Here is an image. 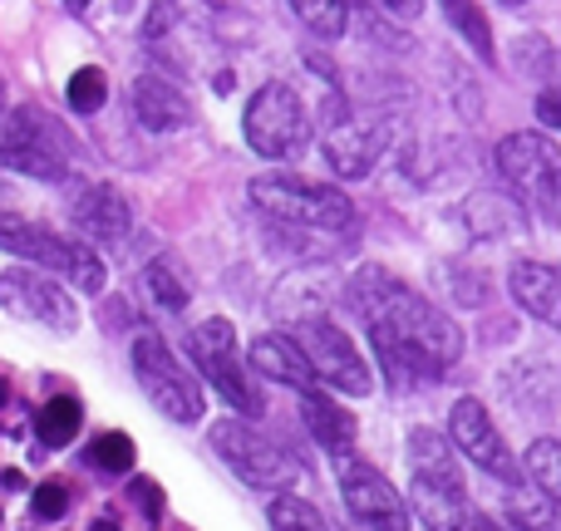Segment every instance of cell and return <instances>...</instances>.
<instances>
[{
    "instance_id": "1",
    "label": "cell",
    "mask_w": 561,
    "mask_h": 531,
    "mask_svg": "<svg viewBox=\"0 0 561 531\" xmlns=\"http://www.w3.org/2000/svg\"><path fill=\"white\" fill-rule=\"evenodd\" d=\"M345 296H350V310L365 320L369 335H385L394 349H404V355L424 369V379L454 369L458 355H463V330L454 325V315H444L434 300L409 290L404 280L389 276V270L365 266L345 286Z\"/></svg>"
},
{
    "instance_id": "2",
    "label": "cell",
    "mask_w": 561,
    "mask_h": 531,
    "mask_svg": "<svg viewBox=\"0 0 561 531\" xmlns=\"http://www.w3.org/2000/svg\"><path fill=\"white\" fill-rule=\"evenodd\" d=\"M252 207L276 227L290 232H310V236H345L355 227V203L340 187L310 183L296 173H262L247 183Z\"/></svg>"
},
{
    "instance_id": "3",
    "label": "cell",
    "mask_w": 561,
    "mask_h": 531,
    "mask_svg": "<svg viewBox=\"0 0 561 531\" xmlns=\"http://www.w3.org/2000/svg\"><path fill=\"white\" fill-rule=\"evenodd\" d=\"M69 158H75V138L59 118H49L35 104L0 108V168L39 177V183H59L69 173Z\"/></svg>"
},
{
    "instance_id": "4",
    "label": "cell",
    "mask_w": 561,
    "mask_h": 531,
    "mask_svg": "<svg viewBox=\"0 0 561 531\" xmlns=\"http://www.w3.org/2000/svg\"><path fill=\"white\" fill-rule=\"evenodd\" d=\"M0 252L20 256V262L45 266V276L69 280V286L84 290V296H99V290H104V280H108L104 262L89 252V242L59 236V232H49V227L30 222V217L0 212Z\"/></svg>"
},
{
    "instance_id": "5",
    "label": "cell",
    "mask_w": 561,
    "mask_h": 531,
    "mask_svg": "<svg viewBox=\"0 0 561 531\" xmlns=\"http://www.w3.org/2000/svg\"><path fill=\"white\" fill-rule=\"evenodd\" d=\"M207 443H213V453L222 458V463L232 467L242 483H252V487L286 493V487L300 477L296 453H290V448H280V443H272L266 434H256V428L242 424V418H217V424L207 428Z\"/></svg>"
},
{
    "instance_id": "6",
    "label": "cell",
    "mask_w": 561,
    "mask_h": 531,
    "mask_svg": "<svg viewBox=\"0 0 561 531\" xmlns=\"http://www.w3.org/2000/svg\"><path fill=\"white\" fill-rule=\"evenodd\" d=\"M497 173L507 177L523 207H533L537 217L557 222L561 212V158L547 134H507L497 143Z\"/></svg>"
},
{
    "instance_id": "7",
    "label": "cell",
    "mask_w": 561,
    "mask_h": 531,
    "mask_svg": "<svg viewBox=\"0 0 561 531\" xmlns=\"http://www.w3.org/2000/svg\"><path fill=\"white\" fill-rule=\"evenodd\" d=\"M242 134H247V148H252V153L296 158L300 148L310 143V114H306L296 89L272 79V84H262L252 99H247Z\"/></svg>"
},
{
    "instance_id": "8",
    "label": "cell",
    "mask_w": 561,
    "mask_h": 531,
    "mask_svg": "<svg viewBox=\"0 0 561 531\" xmlns=\"http://www.w3.org/2000/svg\"><path fill=\"white\" fill-rule=\"evenodd\" d=\"M134 379L144 384L148 404H153L158 414H168L173 424H197V418H203V408H207L203 384L187 374V365L158 335L134 339Z\"/></svg>"
},
{
    "instance_id": "9",
    "label": "cell",
    "mask_w": 561,
    "mask_h": 531,
    "mask_svg": "<svg viewBox=\"0 0 561 531\" xmlns=\"http://www.w3.org/2000/svg\"><path fill=\"white\" fill-rule=\"evenodd\" d=\"M290 339H296L300 355L310 359V369H316V384L340 389V394H355V399L375 389V374H369V365H365V355H359V345L335 325V320L306 315V320H296Z\"/></svg>"
},
{
    "instance_id": "10",
    "label": "cell",
    "mask_w": 561,
    "mask_h": 531,
    "mask_svg": "<svg viewBox=\"0 0 561 531\" xmlns=\"http://www.w3.org/2000/svg\"><path fill=\"white\" fill-rule=\"evenodd\" d=\"M187 349H193L203 379L237 408V414H247V418L262 414V394H256V384L247 379L242 359H237L232 320H207V325H193V330H187Z\"/></svg>"
},
{
    "instance_id": "11",
    "label": "cell",
    "mask_w": 561,
    "mask_h": 531,
    "mask_svg": "<svg viewBox=\"0 0 561 531\" xmlns=\"http://www.w3.org/2000/svg\"><path fill=\"white\" fill-rule=\"evenodd\" d=\"M340 493H345L350 517L365 522V531H409V503L399 497V487L379 467L359 463L355 453L340 458Z\"/></svg>"
},
{
    "instance_id": "12",
    "label": "cell",
    "mask_w": 561,
    "mask_h": 531,
    "mask_svg": "<svg viewBox=\"0 0 561 531\" xmlns=\"http://www.w3.org/2000/svg\"><path fill=\"white\" fill-rule=\"evenodd\" d=\"M448 443H454L468 463L483 467L488 477H497V483H517V473H523V467L513 463V453H507L493 414H488L478 399H458L454 404V414H448Z\"/></svg>"
},
{
    "instance_id": "13",
    "label": "cell",
    "mask_w": 561,
    "mask_h": 531,
    "mask_svg": "<svg viewBox=\"0 0 561 531\" xmlns=\"http://www.w3.org/2000/svg\"><path fill=\"white\" fill-rule=\"evenodd\" d=\"M0 305H5L10 315L35 320V325H49V330L79 325V305L45 270H0Z\"/></svg>"
},
{
    "instance_id": "14",
    "label": "cell",
    "mask_w": 561,
    "mask_h": 531,
    "mask_svg": "<svg viewBox=\"0 0 561 531\" xmlns=\"http://www.w3.org/2000/svg\"><path fill=\"white\" fill-rule=\"evenodd\" d=\"M409 507L428 531H503L493 517H483L473 503H468L463 483H428V477H414L409 483Z\"/></svg>"
},
{
    "instance_id": "15",
    "label": "cell",
    "mask_w": 561,
    "mask_h": 531,
    "mask_svg": "<svg viewBox=\"0 0 561 531\" xmlns=\"http://www.w3.org/2000/svg\"><path fill=\"white\" fill-rule=\"evenodd\" d=\"M69 217H75V227L84 232V242L114 246V242H128V232H134V207H128V197L108 183L84 187V193L69 203Z\"/></svg>"
},
{
    "instance_id": "16",
    "label": "cell",
    "mask_w": 561,
    "mask_h": 531,
    "mask_svg": "<svg viewBox=\"0 0 561 531\" xmlns=\"http://www.w3.org/2000/svg\"><path fill=\"white\" fill-rule=\"evenodd\" d=\"M389 143V128L379 124H355V118H335L325 134V163L335 177H365L375 168L379 148Z\"/></svg>"
},
{
    "instance_id": "17",
    "label": "cell",
    "mask_w": 561,
    "mask_h": 531,
    "mask_svg": "<svg viewBox=\"0 0 561 531\" xmlns=\"http://www.w3.org/2000/svg\"><path fill=\"white\" fill-rule=\"evenodd\" d=\"M134 118L148 134H173V128H183L187 118H193V104H187V94L168 74H138L134 79Z\"/></svg>"
},
{
    "instance_id": "18",
    "label": "cell",
    "mask_w": 561,
    "mask_h": 531,
    "mask_svg": "<svg viewBox=\"0 0 561 531\" xmlns=\"http://www.w3.org/2000/svg\"><path fill=\"white\" fill-rule=\"evenodd\" d=\"M507 290H513L517 305H523L533 320H542V325H557L561 320V276H557V266L517 262L513 276H507Z\"/></svg>"
},
{
    "instance_id": "19",
    "label": "cell",
    "mask_w": 561,
    "mask_h": 531,
    "mask_svg": "<svg viewBox=\"0 0 561 531\" xmlns=\"http://www.w3.org/2000/svg\"><path fill=\"white\" fill-rule=\"evenodd\" d=\"M252 365H256V374L276 379V384H290L296 394H306V389H320L316 384V369H310V359L300 355V345L290 335H262V339H252Z\"/></svg>"
},
{
    "instance_id": "20",
    "label": "cell",
    "mask_w": 561,
    "mask_h": 531,
    "mask_svg": "<svg viewBox=\"0 0 561 531\" xmlns=\"http://www.w3.org/2000/svg\"><path fill=\"white\" fill-rule=\"evenodd\" d=\"M300 414H306L310 434H316V443L325 448L330 458L355 453V418H350L325 389H306V394H300Z\"/></svg>"
},
{
    "instance_id": "21",
    "label": "cell",
    "mask_w": 561,
    "mask_h": 531,
    "mask_svg": "<svg viewBox=\"0 0 561 531\" xmlns=\"http://www.w3.org/2000/svg\"><path fill=\"white\" fill-rule=\"evenodd\" d=\"M409 458H414V477H428V483H463L454 443H448L438 428H414V434H409Z\"/></svg>"
},
{
    "instance_id": "22",
    "label": "cell",
    "mask_w": 561,
    "mask_h": 531,
    "mask_svg": "<svg viewBox=\"0 0 561 531\" xmlns=\"http://www.w3.org/2000/svg\"><path fill=\"white\" fill-rule=\"evenodd\" d=\"M438 5H444L448 25L468 39V49H473V55H483V65H488V59H493V25H488L483 5H478V0H438Z\"/></svg>"
},
{
    "instance_id": "23",
    "label": "cell",
    "mask_w": 561,
    "mask_h": 531,
    "mask_svg": "<svg viewBox=\"0 0 561 531\" xmlns=\"http://www.w3.org/2000/svg\"><path fill=\"white\" fill-rule=\"evenodd\" d=\"M290 10H296L300 25L320 39H340L350 25V0H290Z\"/></svg>"
},
{
    "instance_id": "24",
    "label": "cell",
    "mask_w": 561,
    "mask_h": 531,
    "mask_svg": "<svg viewBox=\"0 0 561 531\" xmlns=\"http://www.w3.org/2000/svg\"><path fill=\"white\" fill-rule=\"evenodd\" d=\"M523 473L537 483V493L557 503V497H561V443H557V438H537V443L527 448Z\"/></svg>"
},
{
    "instance_id": "25",
    "label": "cell",
    "mask_w": 561,
    "mask_h": 531,
    "mask_svg": "<svg viewBox=\"0 0 561 531\" xmlns=\"http://www.w3.org/2000/svg\"><path fill=\"white\" fill-rule=\"evenodd\" d=\"M79 418H84V414H79V399L59 394V399H49V404L39 408L35 424H39V438H45L49 448H65L69 438L79 434Z\"/></svg>"
},
{
    "instance_id": "26",
    "label": "cell",
    "mask_w": 561,
    "mask_h": 531,
    "mask_svg": "<svg viewBox=\"0 0 561 531\" xmlns=\"http://www.w3.org/2000/svg\"><path fill=\"white\" fill-rule=\"evenodd\" d=\"M144 296L153 300L158 310H168V315H178V310H187V286L178 280V270L168 262H153L144 266Z\"/></svg>"
},
{
    "instance_id": "27",
    "label": "cell",
    "mask_w": 561,
    "mask_h": 531,
    "mask_svg": "<svg viewBox=\"0 0 561 531\" xmlns=\"http://www.w3.org/2000/svg\"><path fill=\"white\" fill-rule=\"evenodd\" d=\"M507 522H513L517 531H557V503L542 493H523L507 503Z\"/></svg>"
},
{
    "instance_id": "28",
    "label": "cell",
    "mask_w": 561,
    "mask_h": 531,
    "mask_svg": "<svg viewBox=\"0 0 561 531\" xmlns=\"http://www.w3.org/2000/svg\"><path fill=\"white\" fill-rule=\"evenodd\" d=\"M104 99H108V79H104V69H79L75 79H69V108H79V114H99L104 108Z\"/></svg>"
},
{
    "instance_id": "29",
    "label": "cell",
    "mask_w": 561,
    "mask_h": 531,
    "mask_svg": "<svg viewBox=\"0 0 561 531\" xmlns=\"http://www.w3.org/2000/svg\"><path fill=\"white\" fill-rule=\"evenodd\" d=\"M89 463L104 467V473H128L134 467V438L128 434H104L89 448Z\"/></svg>"
},
{
    "instance_id": "30",
    "label": "cell",
    "mask_w": 561,
    "mask_h": 531,
    "mask_svg": "<svg viewBox=\"0 0 561 531\" xmlns=\"http://www.w3.org/2000/svg\"><path fill=\"white\" fill-rule=\"evenodd\" d=\"M513 65H517V74H552V65H557V55H552V45H547L542 35H517V45H513Z\"/></svg>"
},
{
    "instance_id": "31",
    "label": "cell",
    "mask_w": 561,
    "mask_h": 531,
    "mask_svg": "<svg viewBox=\"0 0 561 531\" xmlns=\"http://www.w3.org/2000/svg\"><path fill=\"white\" fill-rule=\"evenodd\" d=\"M69 512V487L65 483H39L35 487V517H65Z\"/></svg>"
},
{
    "instance_id": "32",
    "label": "cell",
    "mask_w": 561,
    "mask_h": 531,
    "mask_svg": "<svg viewBox=\"0 0 561 531\" xmlns=\"http://www.w3.org/2000/svg\"><path fill=\"white\" fill-rule=\"evenodd\" d=\"M389 20H419L424 15V0H375Z\"/></svg>"
},
{
    "instance_id": "33",
    "label": "cell",
    "mask_w": 561,
    "mask_h": 531,
    "mask_svg": "<svg viewBox=\"0 0 561 531\" xmlns=\"http://www.w3.org/2000/svg\"><path fill=\"white\" fill-rule=\"evenodd\" d=\"M134 497H138V507H144L148 517L163 512V497H158V483H134Z\"/></svg>"
},
{
    "instance_id": "34",
    "label": "cell",
    "mask_w": 561,
    "mask_h": 531,
    "mask_svg": "<svg viewBox=\"0 0 561 531\" xmlns=\"http://www.w3.org/2000/svg\"><path fill=\"white\" fill-rule=\"evenodd\" d=\"M537 114H542L547 128L561 124V99H557V89H542V99H537Z\"/></svg>"
},
{
    "instance_id": "35",
    "label": "cell",
    "mask_w": 561,
    "mask_h": 531,
    "mask_svg": "<svg viewBox=\"0 0 561 531\" xmlns=\"http://www.w3.org/2000/svg\"><path fill=\"white\" fill-rule=\"evenodd\" d=\"M59 5H65V10H75V15H84V10L94 5V0H59Z\"/></svg>"
},
{
    "instance_id": "36",
    "label": "cell",
    "mask_w": 561,
    "mask_h": 531,
    "mask_svg": "<svg viewBox=\"0 0 561 531\" xmlns=\"http://www.w3.org/2000/svg\"><path fill=\"white\" fill-rule=\"evenodd\" d=\"M89 531H118V527H114V522H108V517H99V522H94V527H89Z\"/></svg>"
},
{
    "instance_id": "37",
    "label": "cell",
    "mask_w": 561,
    "mask_h": 531,
    "mask_svg": "<svg viewBox=\"0 0 561 531\" xmlns=\"http://www.w3.org/2000/svg\"><path fill=\"white\" fill-rule=\"evenodd\" d=\"M5 399H10V384H5V379H0V404H5Z\"/></svg>"
},
{
    "instance_id": "38",
    "label": "cell",
    "mask_w": 561,
    "mask_h": 531,
    "mask_svg": "<svg viewBox=\"0 0 561 531\" xmlns=\"http://www.w3.org/2000/svg\"><path fill=\"white\" fill-rule=\"evenodd\" d=\"M0 108H5V79H0Z\"/></svg>"
},
{
    "instance_id": "39",
    "label": "cell",
    "mask_w": 561,
    "mask_h": 531,
    "mask_svg": "<svg viewBox=\"0 0 561 531\" xmlns=\"http://www.w3.org/2000/svg\"><path fill=\"white\" fill-rule=\"evenodd\" d=\"M503 5H527V0H503Z\"/></svg>"
}]
</instances>
